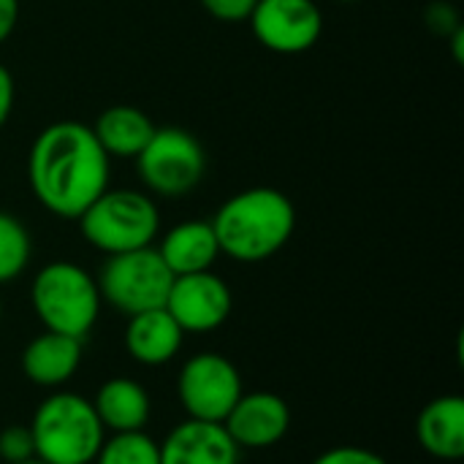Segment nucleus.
<instances>
[{
  "instance_id": "nucleus-1",
  "label": "nucleus",
  "mask_w": 464,
  "mask_h": 464,
  "mask_svg": "<svg viewBox=\"0 0 464 464\" xmlns=\"http://www.w3.org/2000/svg\"><path fill=\"white\" fill-rule=\"evenodd\" d=\"M109 166L111 158L101 150L90 125L60 120L35 136L27 155V182L46 212L79 220L109 188Z\"/></svg>"
},
{
  "instance_id": "nucleus-2",
  "label": "nucleus",
  "mask_w": 464,
  "mask_h": 464,
  "mask_svg": "<svg viewBox=\"0 0 464 464\" xmlns=\"http://www.w3.org/2000/svg\"><path fill=\"white\" fill-rule=\"evenodd\" d=\"M209 223L220 253L242 264H258L288 245L296 228V209L283 190L247 188L223 201Z\"/></svg>"
},
{
  "instance_id": "nucleus-3",
  "label": "nucleus",
  "mask_w": 464,
  "mask_h": 464,
  "mask_svg": "<svg viewBox=\"0 0 464 464\" xmlns=\"http://www.w3.org/2000/svg\"><path fill=\"white\" fill-rule=\"evenodd\" d=\"M35 457L49 464H92L103 446V424L90 400L73 392L49 394L30 421Z\"/></svg>"
},
{
  "instance_id": "nucleus-4",
  "label": "nucleus",
  "mask_w": 464,
  "mask_h": 464,
  "mask_svg": "<svg viewBox=\"0 0 464 464\" xmlns=\"http://www.w3.org/2000/svg\"><path fill=\"white\" fill-rule=\"evenodd\" d=\"M84 242L106 256L150 247L160 231V212L152 196L133 188H106L82 215Z\"/></svg>"
},
{
  "instance_id": "nucleus-5",
  "label": "nucleus",
  "mask_w": 464,
  "mask_h": 464,
  "mask_svg": "<svg viewBox=\"0 0 464 464\" xmlns=\"http://www.w3.org/2000/svg\"><path fill=\"white\" fill-rule=\"evenodd\" d=\"M30 302L46 332L84 340L101 315L95 277L71 261H52L33 277Z\"/></svg>"
},
{
  "instance_id": "nucleus-6",
  "label": "nucleus",
  "mask_w": 464,
  "mask_h": 464,
  "mask_svg": "<svg viewBox=\"0 0 464 464\" xmlns=\"http://www.w3.org/2000/svg\"><path fill=\"white\" fill-rule=\"evenodd\" d=\"M141 185L160 198H182L196 190L207 174V152L185 128H155L147 147L136 155Z\"/></svg>"
},
{
  "instance_id": "nucleus-7",
  "label": "nucleus",
  "mask_w": 464,
  "mask_h": 464,
  "mask_svg": "<svg viewBox=\"0 0 464 464\" xmlns=\"http://www.w3.org/2000/svg\"><path fill=\"white\" fill-rule=\"evenodd\" d=\"M101 302L125 313L128 318L144 310L166 304L174 275L163 264L158 247H139L117 256H106L98 272Z\"/></svg>"
},
{
  "instance_id": "nucleus-8",
  "label": "nucleus",
  "mask_w": 464,
  "mask_h": 464,
  "mask_svg": "<svg viewBox=\"0 0 464 464\" xmlns=\"http://www.w3.org/2000/svg\"><path fill=\"white\" fill-rule=\"evenodd\" d=\"M177 394L188 419L223 424L245 392L231 359L220 353H196L179 370Z\"/></svg>"
},
{
  "instance_id": "nucleus-9",
  "label": "nucleus",
  "mask_w": 464,
  "mask_h": 464,
  "mask_svg": "<svg viewBox=\"0 0 464 464\" xmlns=\"http://www.w3.org/2000/svg\"><path fill=\"white\" fill-rule=\"evenodd\" d=\"M247 22L256 41L275 54H302L324 33V14L315 0H258Z\"/></svg>"
},
{
  "instance_id": "nucleus-10",
  "label": "nucleus",
  "mask_w": 464,
  "mask_h": 464,
  "mask_svg": "<svg viewBox=\"0 0 464 464\" xmlns=\"http://www.w3.org/2000/svg\"><path fill=\"white\" fill-rule=\"evenodd\" d=\"M231 304V288L226 285V280L207 269L174 277L163 307L185 334H204L220 329L228 321Z\"/></svg>"
},
{
  "instance_id": "nucleus-11",
  "label": "nucleus",
  "mask_w": 464,
  "mask_h": 464,
  "mask_svg": "<svg viewBox=\"0 0 464 464\" xmlns=\"http://www.w3.org/2000/svg\"><path fill=\"white\" fill-rule=\"evenodd\" d=\"M226 432L237 443V449H272L280 443L291 427V411L283 397L272 392L242 394L231 413L223 421Z\"/></svg>"
},
{
  "instance_id": "nucleus-12",
  "label": "nucleus",
  "mask_w": 464,
  "mask_h": 464,
  "mask_svg": "<svg viewBox=\"0 0 464 464\" xmlns=\"http://www.w3.org/2000/svg\"><path fill=\"white\" fill-rule=\"evenodd\" d=\"M160 464H239V449L223 424L188 419L160 443Z\"/></svg>"
},
{
  "instance_id": "nucleus-13",
  "label": "nucleus",
  "mask_w": 464,
  "mask_h": 464,
  "mask_svg": "<svg viewBox=\"0 0 464 464\" xmlns=\"http://www.w3.org/2000/svg\"><path fill=\"white\" fill-rule=\"evenodd\" d=\"M82 343L60 332H44L30 340L22 351V372L41 389H60L68 383L82 364Z\"/></svg>"
},
{
  "instance_id": "nucleus-14",
  "label": "nucleus",
  "mask_w": 464,
  "mask_h": 464,
  "mask_svg": "<svg viewBox=\"0 0 464 464\" xmlns=\"http://www.w3.org/2000/svg\"><path fill=\"white\" fill-rule=\"evenodd\" d=\"M182 337L185 332L169 315V310L155 307V310H144L128 318L125 348L133 362L144 367H160V364H169L179 353Z\"/></svg>"
},
{
  "instance_id": "nucleus-15",
  "label": "nucleus",
  "mask_w": 464,
  "mask_h": 464,
  "mask_svg": "<svg viewBox=\"0 0 464 464\" xmlns=\"http://www.w3.org/2000/svg\"><path fill=\"white\" fill-rule=\"evenodd\" d=\"M158 253L174 277L196 275L212 269L220 256V245L212 223L207 220H185L169 228L158 245Z\"/></svg>"
},
{
  "instance_id": "nucleus-16",
  "label": "nucleus",
  "mask_w": 464,
  "mask_h": 464,
  "mask_svg": "<svg viewBox=\"0 0 464 464\" xmlns=\"http://www.w3.org/2000/svg\"><path fill=\"white\" fill-rule=\"evenodd\" d=\"M416 438L421 449L438 459L464 457V400L446 394L432 400L416 421Z\"/></svg>"
},
{
  "instance_id": "nucleus-17",
  "label": "nucleus",
  "mask_w": 464,
  "mask_h": 464,
  "mask_svg": "<svg viewBox=\"0 0 464 464\" xmlns=\"http://www.w3.org/2000/svg\"><path fill=\"white\" fill-rule=\"evenodd\" d=\"M101 150L109 158L120 160H136V155L147 147V141L155 133V122L150 114L139 106L117 103L101 111L95 125H90Z\"/></svg>"
},
{
  "instance_id": "nucleus-18",
  "label": "nucleus",
  "mask_w": 464,
  "mask_h": 464,
  "mask_svg": "<svg viewBox=\"0 0 464 464\" xmlns=\"http://www.w3.org/2000/svg\"><path fill=\"white\" fill-rule=\"evenodd\" d=\"M95 416L101 419L103 430L109 432H141L150 421V397L147 392L130 378H111L106 381L95 400Z\"/></svg>"
},
{
  "instance_id": "nucleus-19",
  "label": "nucleus",
  "mask_w": 464,
  "mask_h": 464,
  "mask_svg": "<svg viewBox=\"0 0 464 464\" xmlns=\"http://www.w3.org/2000/svg\"><path fill=\"white\" fill-rule=\"evenodd\" d=\"M33 256V242L19 218L0 212V285L16 280Z\"/></svg>"
},
{
  "instance_id": "nucleus-20",
  "label": "nucleus",
  "mask_w": 464,
  "mask_h": 464,
  "mask_svg": "<svg viewBox=\"0 0 464 464\" xmlns=\"http://www.w3.org/2000/svg\"><path fill=\"white\" fill-rule=\"evenodd\" d=\"M95 464H160V446L141 432H117L103 440Z\"/></svg>"
},
{
  "instance_id": "nucleus-21",
  "label": "nucleus",
  "mask_w": 464,
  "mask_h": 464,
  "mask_svg": "<svg viewBox=\"0 0 464 464\" xmlns=\"http://www.w3.org/2000/svg\"><path fill=\"white\" fill-rule=\"evenodd\" d=\"M35 457V443L30 435V427L14 424L0 432V459L8 464H19Z\"/></svg>"
},
{
  "instance_id": "nucleus-22",
  "label": "nucleus",
  "mask_w": 464,
  "mask_h": 464,
  "mask_svg": "<svg viewBox=\"0 0 464 464\" xmlns=\"http://www.w3.org/2000/svg\"><path fill=\"white\" fill-rule=\"evenodd\" d=\"M201 8L218 19V22H228V24H237V22H247L256 3L258 0H198Z\"/></svg>"
},
{
  "instance_id": "nucleus-23",
  "label": "nucleus",
  "mask_w": 464,
  "mask_h": 464,
  "mask_svg": "<svg viewBox=\"0 0 464 464\" xmlns=\"http://www.w3.org/2000/svg\"><path fill=\"white\" fill-rule=\"evenodd\" d=\"M313 464H386L383 457H378L375 451L370 449H362V446H337V449H329L324 451Z\"/></svg>"
},
{
  "instance_id": "nucleus-24",
  "label": "nucleus",
  "mask_w": 464,
  "mask_h": 464,
  "mask_svg": "<svg viewBox=\"0 0 464 464\" xmlns=\"http://www.w3.org/2000/svg\"><path fill=\"white\" fill-rule=\"evenodd\" d=\"M14 95H16L14 76L8 73L5 65H0V128L8 122L11 111H14Z\"/></svg>"
},
{
  "instance_id": "nucleus-25",
  "label": "nucleus",
  "mask_w": 464,
  "mask_h": 464,
  "mask_svg": "<svg viewBox=\"0 0 464 464\" xmlns=\"http://www.w3.org/2000/svg\"><path fill=\"white\" fill-rule=\"evenodd\" d=\"M19 22V0H0V44L11 38Z\"/></svg>"
},
{
  "instance_id": "nucleus-26",
  "label": "nucleus",
  "mask_w": 464,
  "mask_h": 464,
  "mask_svg": "<svg viewBox=\"0 0 464 464\" xmlns=\"http://www.w3.org/2000/svg\"><path fill=\"white\" fill-rule=\"evenodd\" d=\"M19 464H49V462H44V459H38V457H33V459H24V462H19Z\"/></svg>"
},
{
  "instance_id": "nucleus-27",
  "label": "nucleus",
  "mask_w": 464,
  "mask_h": 464,
  "mask_svg": "<svg viewBox=\"0 0 464 464\" xmlns=\"http://www.w3.org/2000/svg\"><path fill=\"white\" fill-rule=\"evenodd\" d=\"M337 3H343V5H353V3H359V0H337Z\"/></svg>"
},
{
  "instance_id": "nucleus-28",
  "label": "nucleus",
  "mask_w": 464,
  "mask_h": 464,
  "mask_svg": "<svg viewBox=\"0 0 464 464\" xmlns=\"http://www.w3.org/2000/svg\"><path fill=\"white\" fill-rule=\"evenodd\" d=\"M0 321H3V302H0Z\"/></svg>"
}]
</instances>
